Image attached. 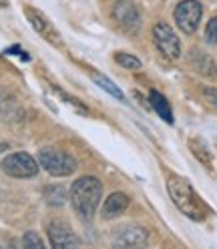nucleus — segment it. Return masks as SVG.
<instances>
[{
	"label": "nucleus",
	"instance_id": "nucleus-1",
	"mask_svg": "<svg viewBox=\"0 0 217 249\" xmlns=\"http://www.w3.org/2000/svg\"><path fill=\"white\" fill-rule=\"evenodd\" d=\"M101 195H103V185L97 177H81L71 187L72 207L83 219H90V217L95 215Z\"/></svg>",
	"mask_w": 217,
	"mask_h": 249
},
{
	"label": "nucleus",
	"instance_id": "nucleus-2",
	"mask_svg": "<svg viewBox=\"0 0 217 249\" xmlns=\"http://www.w3.org/2000/svg\"><path fill=\"white\" fill-rule=\"evenodd\" d=\"M167 189H169V195H171V199H173V203L179 207L181 213H185L189 219H195V221L205 219L207 209L203 205V201L197 197V193L193 191V187L185 179L171 177L169 183H167Z\"/></svg>",
	"mask_w": 217,
	"mask_h": 249
},
{
	"label": "nucleus",
	"instance_id": "nucleus-3",
	"mask_svg": "<svg viewBox=\"0 0 217 249\" xmlns=\"http://www.w3.org/2000/svg\"><path fill=\"white\" fill-rule=\"evenodd\" d=\"M38 163H40V167H44V171H49L53 177L72 175L76 169V161L69 153L60 151V149H51V147L38 151Z\"/></svg>",
	"mask_w": 217,
	"mask_h": 249
},
{
	"label": "nucleus",
	"instance_id": "nucleus-4",
	"mask_svg": "<svg viewBox=\"0 0 217 249\" xmlns=\"http://www.w3.org/2000/svg\"><path fill=\"white\" fill-rule=\"evenodd\" d=\"M2 171L10 177L26 179V177H35L38 173V163L28 153H12L4 159Z\"/></svg>",
	"mask_w": 217,
	"mask_h": 249
},
{
	"label": "nucleus",
	"instance_id": "nucleus-5",
	"mask_svg": "<svg viewBox=\"0 0 217 249\" xmlns=\"http://www.w3.org/2000/svg\"><path fill=\"white\" fill-rule=\"evenodd\" d=\"M153 40L157 44V49L167 56V58H179L181 56V42L173 28L167 22H157L153 26Z\"/></svg>",
	"mask_w": 217,
	"mask_h": 249
},
{
	"label": "nucleus",
	"instance_id": "nucleus-6",
	"mask_svg": "<svg viewBox=\"0 0 217 249\" xmlns=\"http://www.w3.org/2000/svg\"><path fill=\"white\" fill-rule=\"evenodd\" d=\"M201 14H203V8L197 0H183L175 8V22L185 35H193L199 26Z\"/></svg>",
	"mask_w": 217,
	"mask_h": 249
},
{
	"label": "nucleus",
	"instance_id": "nucleus-7",
	"mask_svg": "<svg viewBox=\"0 0 217 249\" xmlns=\"http://www.w3.org/2000/svg\"><path fill=\"white\" fill-rule=\"evenodd\" d=\"M113 18L115 22L129 35H135L141 28V12H139L137 4L129 2V0H119L113 8Z\"/></svg>",
	"mask_w": 217,
	"mask_h": 249
},
{
	"label": "nucleus",
	"instance_id": "nucleus-8",
	"mask_svg": "<svg viewBox=\"0 0 217 249\" xmlns=\"http://www.w3.org/2000/svg\"><path fill=\"white\" fill-rule=\"evenodd\" d=\"M24 14H26L28 22L33 24V28L36 30V33H38L44 40H49L53 46H60V44H63V40H60V35H58V30L53 26V22L46 18L42 12H38V10L33 8V6H26V8H24Z\"/></svg>",
	"mask_w": 217,
	"mask_h": 249
},
{
	"label": "nucleus",
	"instance_id": "nucleus-9",
	"mask_svg": "<svg viewBox=\"0 0 217 249\" xmlns=\"http://www.w3.org/2000/svg\"><path fill=\"white\" fill-rule=\"evenodd\" d=\"M49 241L53 247H76L79 239L72 233V229L69 227V223L54 219L49 223Z\"/></svg>",
	"mask_w": 217,
	"mask_h": 249
},
{
	"label": "nucleus",
	"instance_id": "nucleus-10",
	"mask_svg": "<svg viewBox=\"0 0 217 249\" xmlns=\"http://www.w3.org/2000/svg\"><path fill=\"white\" fill-rule=\"evenodd\" d=\"M149 241V233L143 227H125L115 237L117 247H145Z\"/></svg>",
	"mask_w": 217,
	"mask_h": 249
},
{
	"label": "nucleus",
	"instance_id": "nucleus-11",
	"mask_svg": "<svg viewBox=\"0 0 217 249\" xmlns=\"http://www.w3.org/2000/svg\"><path fill=\"white\" fill-rule=\"evenodd\" d=\"M127 207H129V197L125 193H113L108 195V199L103 205V217L105 219H113V217H119Z\"/></svg>",
	"mask_w": 217,
	"mask_h": 249
},
{
	"label": "nucleus",
	"instance_id": "nucleus-12",
	"mask_svg": "<svg viewBox=\"0 0 217 249\" xmlns=\"http://www.w3.org/2000/svg\"><path fill=\"white\" fill-rule=\"evenodd\" d=\"M149 103H151V107L155 108V113H157L165 123H169V124L173 123V111H171V105L167 103V99L161 95V92L151 90V92H149Z\"/></svg>",
	"mask_w": 217,
	"mask_h": 249
},
{
	"label": "nucleus",
	"instance_id": "nucleus-13",
	"mask_svg": "<svg viewBox=\"0 0 217 249\" xmlns=\"http://www.w3.org/2000/svg\"><path fill=\"white\" fill-rule=\"evenodd\" d=\"M44 199H46V203L53 205V207L63 205L65 201H67V191H65V187H63V185L46 187V189H44Z\"/></svg>",
	"mask_w": 217,
	"mask_h": 249
},
{
	"label": "nucleus",
	"instance_id": "nucleus-14",
	"mask_svg": "<svg viewBox=\"0 0 217 249\" xmlns=\"http://www.w3.org/2000/svg\"><path fill=\"white\" fill-rule=\"evenodd\" d=\"M189 147H191V151H193V155L195 157L203 163L205 167H209L211 169V155H209V151H207V147H205V143L201 141V139H191L189 141Z\"/></svg>",
	"mask_w": 217,
	"mask_h": 249
},
{
	"label": "nucleus",
	"instance_id": "nucleus-15",
	"mask_svg": "<svg viewBox=\"0 0 217 249\" xmlns=\"http://www.w3.org/2000/svg\"><path fill=\"white\" fill-rule=\"evenodd\" d=\"M14 101L6 95V92L2 90L0 92V113H2L6 119H17L20 117V107L18 105H12Z\"/></svg>",
	"mask_w": 217,
	"mask_h": 249
},
{
	"label": "nucleus",
	"instance_id": "nucleus-16",
	"mask_svg": "<svg viewBox=\"0 0 217 249\" xmlns=\"http://www.w3.org/2000/svg\"><path fill=\"white\" fill-rule=\"evenodd\" d=\"M92 81H95L103 90H107L111 97H115V99H119V101L125 99V97H123V92H121V89H119L115 83H111L108 79H105L103 74H97V72H95V74H92Z\"/></svg>",
	"mask_w": 217,
	"mask_h": 249
},
{
	"label": "nucleus",
	"instance_id": "nucleus-17",
	"mask_svg": "<svg viewBox=\"0 0 217 249\" xmlns=\"http://www.w3.org/2000/svg\"><path fill=\"white\" fill-rule=\"evenodd\" d=\"M115 60H117V65L125 67V69H131V71L141 69V60H139L137 56H133V54H127V53H117Z\"/></svg>",
	"mask_w": 217,
	"mask_h": 249
},
{
	"label": "nucleus",
	"instance_id": "nucleus-18",
	"mask_svg": "<svg viewBox=\"0 0 217 249\" xmlns=\"http://www.w3.org/2000/svg\"><path fill=\"white\" fill-rule=\"evenodd\" d=\"M22 245H24V247H35V249L44 247L42 239L36 235L35 231H28V233H24V237H22Z\"/></svg>",
	"mask_w": 217,
	"mask_h": 249
},
{
	"label": "nucleus",
	"instance_id": "nucleus-19",
	"mask_svg": "<svg viewBox=\"0 0 217 249\" xmlns=\"http://www.w3.org/2000/svg\"><path fill=\"white\" fill-rule=\"evenodd\" d=\"M205 38H207V42L217 44V18H211V20L207 22V28H205Z\"/></svg>",
	"mask_w": 217,
	"mask_h": 249
},
{
	"label": "nucleus",
	"instance_id": "nucleus-20",
	"mask_svg": "<svg viewBox=\"0 0 217 249\" xmlns=\"http://www.w3.org/2000/svg\"><path fill=\"white\" fill-rule=\"evenodd\" d=\"M209 95H211V101H213V105L217 107V92H213V90H211V92H209Z\"/></svg>",
	"mask_w": 217,
	"mask_h": 249
},
{
	"label": "nucleus",
	"instance_id": "nucleus-21",
	"mask_svg": "<svg viewBox=\"0 0 217 249\" xmlns=\"http://www.w3.org/2000/svg\"><path fill=\"white\" fill-rule=\"evenodd\" d=\"M6 149H8V145H6V143H0V153L6 151Z\"/></svg>",
	"mask_w": 217,
	"mask_h": 249
}]
</instances>
